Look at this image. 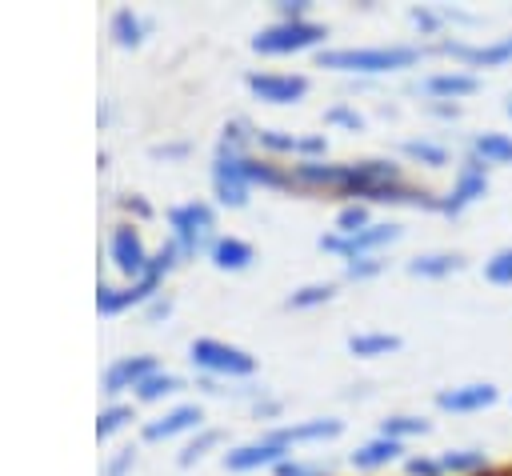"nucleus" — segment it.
Masks as SVG:
<instances>
[{
  "instance_id": "obj_1",
  "label": "nucleus",
  "mask_w": 512,
  "mask_h": 476,
  "mask_svg": "<svg viewBox=\"0 0 512 476\" xmlns=\"http://www.w3.org/2000/svg\"><path fill=\"white\" fill-rule=\"evenodd\" d=\"M424 56H428L424 44L392 40V44H360V48H320L316 68H332L344 76H392V72L420 68Z\"/></svg>"
},
{
  "instance_id": "obj_2",
  "label": "nucleus",
  "mask_w": 512,
  "mask_h": 476,
  "mask_svg": "<svg viewBox=\"0 0 512 476\" xmlns=\"http://www.w3.org/2000/svg\"><path fill=\"white\" fill-rule=\"evenodd\" d=\"M488 188H492V168L488 164H480L476 156H464L460 152V160H456V168H452V184L440 192V216L444 220H460L464 212H472L484 196H488Z\"/></svg>"
},
{
  "instance_id": "obj_3",
  "label": "nucleus",
  "mask_w": 512,
  "mask_h": 476,
  "mask_svg": "<svg viewBox=\"0 0 512 476\" xmlns=\"http://www.w3.org/2000/svg\"><path fill=\"white\" fill-rule=\"evenodd\" d=\"M428 52H440L448 56L456 68H468V72H484V68H504L512 64V32L504 36H488V40H472V36H444L436 44H428Z\"/></svg>"
},
{
  "instance_id": "obj_4",
  "label": "nucleus",
  "mask_w": 512,
  "mask_h": 476,
  "mask_svg": "<svg viewBox=\"0 0 512 476\" xmlns=\"http://www.w3.org/2000/svg\"><path fill=\"white\" fill-rule=\"evenodd\" d=\"M328 40V28L320 20H272L268 28H260L252 36V52L260 56H292V52H308Z\"/></svg>"
},
{
  "instance_id": "obj_5",
  "label": "nucleus",
  "mask_w": 512,
  "mask_h": 476,
  "mask_svg": "<svg viewBox=\"0 0 512 476\" xmlns=\"http://www.w3.org/2000/svg\"><path fill=\"white\" fill-rule=\"evenodd\" d=\"M400 236H404V228L396 220H372L368 228H360L352 236L324 232L316 244H320V252H332V256H340L348 264V260H360V256H384V248H392Z\"/></svg>"
},
{
  "instance_id": "obj_6",
  "label": "nucleus",
  "mask_w": 512,
  "mask_h": 476,
  "mask_svg": "<svg viewBox=\"0 0 512 476\" xmlns=\"http://www.w3.org/2000/svg\"><path fill=\"white\" fill-rule=\"evenodd\" d=\"M188 356L200 372L208 376H228V380H240V376H252L256 372V356L236 348V344H224L216 336H200L188 344Z\"/></svg>"
},
{
  "instance_id": "obj_7",
  "label": "nucleus",
  "mask_w": 512,
  "mask_h": 476,
  "mask_svg": "<svg viewBox=\"0 0 512 476\" xmlns=\"http://www.w3.org/2000/svg\"><path fill=\"white\" fill-rule=\"evenodd\" d=\"M484 88V76L468 72V68H456V64H444V68H432V72H420L412 80V92L424 100H448V104H464L468 96H476Z\"/></svg>"
},
{
  "instance_id": "obj_8",
  "label": "nucleus",
  "mask_w": 512,
  "mask_h": 476,
  "mask_svg": "<svg viewBox=\"0 0 512 476\" xmlns=\"http://www.w3.org/2000/svg\"><path fill=\"white\" fill-rule=\"evenodd\" d=\"M168 224H172V232H176V248H180V256L188 260V256H196V252H208L212 244H216V216H212V208L204 204V200H192V204H180V208H172L168 212Z\"/></svg>"
},
{
  "instance_id": "obj_9",
  "label": "nucleus",
  "mask_w": 512,
  "mask_h": 476,
  "mask_svg": "<svg viewBox=\"0 0 512 476\" xmlns=\"http://www.w3.org/2000/svg\"><path fill=\"white\" fill-rule=\"evenodd\" d=\"M500 404V384L492 380H464V384H444L432 392V408L444 416H476Z\"/></svg>"
},
{
  "instance_id": "obj_10",
  "label": "nucleus",
  "mask_w": 512,
  "mask_h": 476,
  "mask_svg": "<svg viewBox=\"0 0 512 476\" xmlns=\"http://www.w3.org/2000/svg\"><path fill=\"white\" fill-rule=\"evenodd\" d=\"M244 156L248 152H232V148H216V160H212V192L220 204L228 208H244L248 204V176H244Z\"/></svg>"
},
{
  "instance_id": "obj_11",
  "label": "nucleus",
  "mask_w": 512,
  "mask_h": 476,
  "mask_svg": "<svg viewBox=\"0 0 512 476\" xmlns=\"http://www.w3.org/2000/svg\"><path fill=\"white\" fill-rule=\"evenodd\" d=\"M288 456H292V448L280 444L272 432H264V436H256V440H248V444L228 448V452H224V468H228V472H256V468H276V464H284Z\"/></svg>"
},
{
  "instance_id": "obj_12",
  "label": "nucleus",
  "mask_w": 512,
  "mask_h": 476,
  "mask_svg": "<svg viewBox=\"0 0 512 476\" xmlns=\"http://www.w3.org/2000/svg\"><path fill=\"white\" fill-rule=\"evenodd\" d=\"M244 84L264 104H296L308 96V76L300 72H248Z\"/></svg>"
},
{
  "instance_id": "obj_13",
  "label": "nucleus",
  "mask_w": 512,
  "mask_h": 476,
  "mask_svg": "<svg viewBox=\"0 0 512 476\" xmlns=\"http://www.w3.org/2000/svg\"><path fill=\"white\" fill-rule=\"evenodd\" d=\"M468 268V256L460 248H428L404 260V272L416 280H452Z\"/></svg>"
},
{
  "instance_id": "obj_14",
  "label": "nucleus",
  "mask_w": 512,
  "mask_h": 476,
  "mask_svg": "<svg viewBox=\"0 0 512 476\" xmlns=\"http://www.w3.org/2000/svg\"><path fill=\"white\" fill-rule=\"evenodd\" d=\"M460 156L452 152V144H444L440 136H404L400 140V164H420V168H428V172H444V168H452Z\"/></svg>"
},
{
  "instance_id": "obj_15",
  "label": "nucleus",
  "mask_w": 512,
  "mask_h": 476,
  "mask_svg": "<svg viewBox=\"0 0 512 476\" xmlns=\"http://www.w3.org/2000/svg\"><path fill=\"white\" fill-rule=\"evenodd\" d=\"M464 156H476L480 164L488 168H508L512 164V132H500V128H476L464 136Z\"/></svg>"
},
{
  "instance_id": "obj_16",
  "label": "nucleus",
  "mask_w": 512,
  "mask_h": 476,
  "mask_svg": "<svg viewBox=\"0 0 512 476\" xmlns=\"http://www.w3.org/2000/svg\"><path fill=\"white\" fill-rule=\"evenodd\" d=\"M408 444H400V440H388V436H372V440H364V444H356L352 452H348V464L356 468V472H380V468H392V464H404V452Z\"/></svg>"
},
{
  "instance_id": "obj_17",
  "label": "nucleus",
  "mask_w": 512,
  "mask_h": 476,
  "mask_svg": "<svg viewBox=\"0 0 512 476\" xmlns=\"http://www.w3.org/2000/svg\"><path fill=\"white\" fill-rule=\"evenodd\" d=\"M440 468L444 476H484L492 472V452L484 444H456V448H440Z\"/></svg>"
},
{
  "instance_id": "obj_18",
  "label": "nucleus",
  "mask_w": 512,
  "mask_h": 476,
  "mask_svg": "<svg viewBox=\"0 0 512 476\" xmlns=\"http://www.w3.org/2000/svg\"><path fill=\"white\" fill-rule=\"evenodd\" d=\"M344 432V420L336 416H312V420H300V424H284V428H272V436L280 444H320V440H336Z\"/></svg>"
},
{
  "instance_id": "obj_19",
  "label": "nucleus",
  "mask_w": 512,
  "mask_h": 476,
  "mask_svg": "<svg viewBox=\"0 0 512 476\" xmlns=\"http://www.w3.org/2000/svg\"><path fill=\"white\" fill-rule=\"evenodd\" d=\"M112 260H116V268L124 272V276H144L148 272V264H152V256L144 252V244H140V236L132 232V228H116L112 232Z\"/></svg>"
},
{
  "instance_id": "obj_20",
  "label": "nucleus",
  "mask_w": 512,
  "mask_h": 476,
  "mask_svg": "<svg viewBox=\"0 0 512 476\" xmlns=\"http://www.w3.org/2000/svg\"><path fill=\"white\" fill-rule=\"evenodd\" d=\"M404 348V336L400 332H388V328H360L348 336V352L360 356V360H376V356H392Z\"/></svg>"
},
{
  "instance_id": "obj_21",
  "label": "nucleus",
  "mask_w": 512,
  "mask_h": 476,
  "mask_svg": "<svg viewBox=\"0 0 512 476\" xmlns=\"http://www.w3.org/2000/svg\"><path fill=\"white\" fill-rule=\"evenodd\" d=\"M200 420H204L200 404H176V408H172V412H164L160 420L144 424V440H168V436H176V432L200 428Z\"/></svg>"
},
{
  "instance_id": "obj_22",
  "label": "nucleus",
  "mask_w": 512,
  "mask_h": 476,
  "mask_svg": "<svg viewBox=\"0 0 512 476\" xmlns=\"http://www.w3.org/2000/svg\"><path fill=\"white\" fill-rule=\"evenodd\" d=\"M208 260H212L220 272H244V268H252L256 252H252V244L240 240V236H216V244L208 248Z\"/></svg>"
},
{
  "instance_id": "obj_23",
  "label": "nucleus",
  "mask_w": 512,
  "mask_h": 476,
  "mask_svg": "<svg viewBox=\"0 0 512 476\" xmlns=\"http://www.w3.org/2000/svg\"><path fill=\"white\" fill-rule=\"evenodd\" d=\"M156 372V360L152 356H128V360H120V364H112L108 368V376H104V392H120V388H136L144 376H152Z\"/></svg>"
},
{
  "instance_id": "obj_24",
  "label": "nucleus",
  "mask_w": 512,
  "mask_h": 476,
  "mask_svg": "<svg viewBox=\"0 0 512 476\" xmlns=\"http://www.w3.org/2000/svg\"><path fill=\"white\" fill-rule=\"evenodd\" d=\"M428 432H432V420H428L424 412H392V416L380 420V436L400 440V444L420 440V436H428Z\"/></svg>"
},
{
  "instance_id": "obj_25",
  "label": "nucleus",
  "mask_w": 512,
  "mask_h": 476,
  "mask_svg": "<svg viewBox=\"0 0 512 476\" xmlns=\"http://www.w3.org/2000/svg\"><path fill=\"white\" fill-rule=\"evenodd\" d=\"M332 296H336V284L316 280V284H300L296 292H288V296H284V308L304 312V308H320V304H328Z\"/></svg>"
},
{
  "instance_id": "obj_26",
  "label": "nucleus",
  "mask_w": 512,
  "mask_h": 476,
  "mask_svg": "<svg viewBox=\"0 0 512 476\" xmlns=\"http://www.w3.org/2000/svg\"><path fill=\"white\" fill-rule=\"evenodd\" d=\"M368 224H372V204H364V200H348V204H340V208H336L332 232L352 236V232H360V228H368Z\"/></svg>"
},
{
  "instance_id": "obj_27",
  "label": "nucleus",
  "mask_w": 512,
  "mask_h": 476,
  "mask_svg": "<svg viewBox=\"0 0 512 476\" xmlns=\"http://www.w3.org/2000/svg\"><path fill=\"white\" fill-rule=\"evenodd\" d=\"M484 280L492 288H512V244H504L492 256H484Z\"/></svg>"
},
{
  "instance_id": "obj_28",
  "label": "nucleus",
  "mask_w": 512,
  "mask_h": 476,
  "mask_svg": "<svg viewBox=\"0 0 512 476\" xmlns=\"http://www.w3.org/2000/svg\"><path fill=\"white\" fill-rule=\"evenodd\" d=\"M256 144H260L268 156H296V148H300V136H292V132H280V128H256Z\"/></svg>"
},
{
  "instance_id": "obj_29",
  "label": "nucleus",
  "mask_w": 512,
  "mask_h": 476,
  "mask_svg": "<svg viewBox=\"0 0 512 476\" xmlns=\"http://www.w3.org/2000/svg\"><path fill=\"white\" fill-rule=\"evenodd\" d=\"M180 384H184V380L172 376V372H152V376H144V380L136 384V396H140V400H160V396H172Z\"/></svg>"
},
{
  "instance_id": "obj_30",
  "label": "nucleus",
  "mask_w": 512,
  "mask_h": 476,
  "mask_svg": "<svg viewBox=\"0 0 512 476\" xmlns=\"http://www.w3.org/2000/svg\"><path fill=\"white\" fill-rule=\"evenodd\" d=\"M140 32H144V24H140V16H136L132 8H120V12L112 16V36H116L120 44H140Z\"/></svg>"
},
{
  "instance_id": "obj_31",
  "label": "nucleus",
  "mask_w": 512,
  "mask_h": 476,
  "mask_svg": "<svg viewBox=\"0 0 512 476\" xmlns=\"http://www.w3.org/2000/svg\"><path fill=\"white\" fill-rule=\"evenodd\" d=\"M324 124H336V128L360 132V128H364V112H360V108H352V104H344V100H336L332 108H324Z\"/></svg>"
},
{
  "instance_id": "obj_32",
  "label": "nucleus",
  "mask_w": 512,
  "mask_h": 476,
  "mask_svg": "<svg viewBox=\"0 0 512 476\" xmlns=\"http://www.w3.org/2000/svg\"><path fill=\"white\" fill-rule=\"evenodd\" d=\"M384 268H388L384 256H360V260H348V264H344V280H356V284H360V280H376Z\"/></svg>"
},
{
  "instance_id": "obj_33",
  "label": "nucleus",
  "mask_w": 512,
  "mask_h": 476,
  "mask_svg": "<svg viewBox=\"0 0 512 476\" xmlns=\"http://www.w3.org/2000/svg\"><path fill=\"white\" fill-rule=\"evenodd\" d=\"M400 468H404V476H444L436 452H408Z\"/></svg>"
},
{
  "instance_id": "obj_34",
  "label": "nucleus",
  "mask_w": 512,
  "mask_h": 476,
  "mask_svg": "<svg viewBox=\"0 0 512 476\" xmlns=\"http://www.w3.org/2000/svg\"><path fill=\"white\" fill-rule=\"evenodd\" d=\"M216 444H220V432H216V428H204L196 440H188V444H184V452H180V464H184V468H188V464H196V460H200L208 448H216Z\"/></svg>"
},
{
  "instance_id": "obj_35",
  "label": "nucleus",
  "mask_w": 512,
  "mask_h": 476,
  "mask_svg": "<svg viewBox=\"0 0 512 476\" xmlns=\"http://www.w3.org/2000/svg\"><path fill=\"white\" fill-rule=\"evenodd\" d=\"M272 476H332V468H324V464H308V460L288 456L284 464H276V468H272Z\"/></svg>"
},
{
  "instance_id": "obj_36",
  "label": "nucleus",
  "mask_w": 512,
  "mask_h": 476,
  "mask_svg": "<svg viewBox=\"0 0 512 476\" xmlns=\"http://www.w3.org/2000/svg\"><path fill=\"white\" fill-rule=\"evenodd\" d=\"M124 420H132V408H128V404H112V408H104L100 420H96V436H112Z\"/></svg>"
},
{
  "instance_id": "obj_37",
  "label": "nucleus",
  "mask_w": 512,
  "mask_h": 476,
  "mask_svg": "<svg viewBox=\"0 0 512 476\" xmlns=\"http://www.w3.org/2000/svg\"><path fill=\"white\" fill-rule=\"evenodd\" d=\"M424 112L444 120V124H456L464 116V104H448V100H424Z\"/></svg>"
},
{
  "instance_id": "obj_38",
  "label": "nucleus",
  "mask_w": 512,
  "mask_h": 476,
  "mask_svg": "<svg viewBox=\"0 0 512 476\" xmlns=\"http://www.w3.org/2000/svg\"><path fill=\"white\" fill-rule=\"evenodd\" d=\"M276 20H312L308 16V0H284V4H276Z\"/></svg>"
},
{
  "instance_id": "obj_39",
  "label": "nucleus",
  "mask_w": 512,
  "mask_h": 476,
  "mask_svg": "<svg viewBox=\"0 0 512 476\" xmlns=\"http://www.w3.org/2000/svg\"><path fill=\"white\" fill-rule=\"evenodd\" d=\"M132 464H136V448H120V456H116V460L104 468V476H124Z\"/></svg>"
},
{
  "instance_id": "obj_40",
  "label": "nucleus",
  "mask_w": 512,
  "mask_h": 476,
  "mask_svg": "<svg viewBox=\"0 0 512 476\" xmlns=\"http://www.w3.org/2000/svg\"><path fill=\"white\" fill-rule=\"evenodd\" d=\"M156 156H184L188 152V144H168V148H152Z\"/></svg>"
},
{
  "instance_id": "obj_41",
  "label": "nucleus",
  "mask_w": 512,
  "mask_h": 476,
  "mask_svg": "<svg viewBox=\"0 0 512 476\" xmlns=\"http://www.w3.org/2000/svg\"><path fill=\"white\" fill-rule=\"evenodd\" d=\"M504 116H508V120H512V92H508V96H504Z\"/></svg>"
},
{
  "instance_id": "obj_42",
  "label": "nucleus",
  "mask_w": 512,
  "mask_h": 476,
  "mask_svg": "<svg viewBox=\"0 0 512 476\" xmlns=\"http://www.w3.org/2000/svg\"><path fill=\"white\" fill-rule=\"evenodd\" d=\"M508 404H512V396H508Z\"/></svg>"
}]
</instances>
